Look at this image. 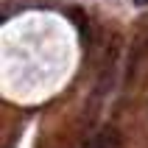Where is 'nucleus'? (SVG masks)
<instances>
[{"label":"nucleus","mask_w":148,"mask_h":148,"mask_svg":"<svg viewBox=\"0 0 148 148\" xmlns=\"http://www.w3.org/2000/svg\"><path fill=\"white\" fill-rule=\"evenodd\" d=\"M148 56V36L145 34H137L132 39V48H129V62H126V75L129 78H134V73H137V67L143 64V59Z\"/></svg>","instance_id":"f257e3e1"},{"label":"nucleus","mask_w":148,"mask_h":148,"mask_svg":"<svg viewBox=\"0 0 148 148\" xmlns=\"http://www.w3.org/2000/svg\"><path fill=\"white\" fill-rule=\"evenodd\" d=\"M95 148H120V134L115 126H103L101 134L95 137Z\"/></svg>","instance_id":"f03ea898"},{"label":"nucleus","mask_w":148,"mask_h":148,"mask_svg":"<svg viewBox=\"0 0 148 148\" xmlns=\"http://www.w3.org/2000/svg\"><path fill=\"white\" fill-rule=\"evenodd\" d=\"M134 6H140V8H143V6H148V0H134Z\"/></svg>","instance_id":"7ed1b4c3"}]
</instances>
